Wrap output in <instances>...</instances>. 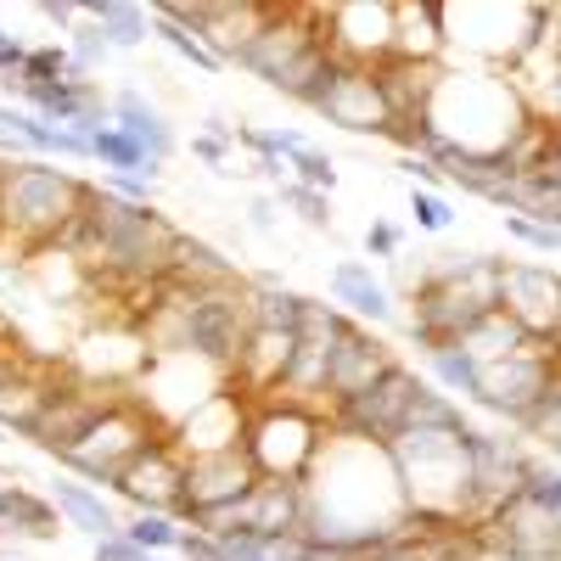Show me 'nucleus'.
Instances as JSON below:
<instances>
[{"label":"nucleus","mask_w":561,"mask_h":561,"mask_svg":"<svg viewBox=\"0 0 561 561\" xmlns=\"http://www.w3.org/2000/svg\"><path fill=\"white\" fill-rule=\"evenodd\" d=\"M534 124V107L523 102V90L511 84V73H449L427 107V129L438 147L466 152V158H505L517 147V135Z\"/></svg>","instance_id":"f257e3e1"},{"label":"nucleus","mask_w":561,"mask_h":561,"mask_svg":"<svg viewBox=\"0 0 561 561\" xmlns=\"http://www.w3.org/2000/svg\"><path fill=\"white\" fill-rule=\"evenodd\" d=\"M472 433L478 427H410L388 444L404 505L415 517H433L449 528H478V494H472Z\"/></svg>","instance_id":"f03ea898"},{"label":"nucleus","mask_w":561,"mask_h":561,"mask_svg":"<svg viewBox=\"0 0 561 561\" xmlns=\"http://www.w3.org/2000/svg\"><path fill=\"white\" fill-rule=\"evenodd\" d=\"M96 185L57 169V163H39V158H23V163H0V230L18 237V248H51L62 230L90 208Z\"/></svg>","instance_id":"7ed1b4c3"},{"label":"nucleus","mask_w":561,"mask_h":561,"mask_svg":"<svg viewBox=\"0 0 561 561\" xmlns=\"http://www.w3.org/2000/svg\"><path fill=\"white\" fill-rule=\"evenodd\" d=\"M332 433V415L320 404H304V399H287V393H270V399H253V415H248V460L259 478H275V483H304L309 466Z\"/></svg>","instance_id":"20e7f679"},{"label":"nucleus","mask_w":561,"mask_h":561,"mask_svg":"<svg viewBox=\"0 0 561 561\" xmlns=\"http://www.w3.org/2000/svg\"><path fill=\"white\" fill-rule=\"evenodd\" d=\"M561 370V343H523L517 354H505L494 365H478V393L472 404H483L489 415L511 421V427H523V421L539 410V399L550 393Z\"/></svg>","instance_id":"39448f33"},{"label":"nucleus","mask_w":561,"mask_h":561,"mask_svg":"<svg viewBox=\"0 0 561 561\" xmlns=\"http://www.w3.org/2000/svg\"><path fill=\"white\" fill-rule=\"evenodd\" d=\"M158 438H169V433L147 415V404H140L135 393H124V399L96 421V427L84 433V444L62 455V466H68V472H79L84 483H107V489H113L124 466L147 449V444H158Z\"/></svg>","instance_id":"423d86ee"},{"label":"nucleus","mask_w":561,"mask_h":561,"mask_svg":"<svg viewBox=\"0 0 561 561\" xmlns=\"http://www.w3.org/2000/svg\"><path fill=\"white\" fill-rule=\"evenodd\" d=\"M320 18V39L325 51L348 68H382L393 57V39H399V18H393V0H343V7H314Z\"/></svg>","instance_id":"0eeeda50"},{"label":"nucleus","mask_w":561,"mask_h":561,"mask_svg":"<svg viewBox=\"0 0 561 561\" xmlns=\"http://www.w3.org/2000/svg\"><path fill=\"white\" fill-rule=\"evenodd\" d=\"M314 45H325L314 7H270L264 23H259V34L237 51V68H248L253 79H264L270 90H280V79H287L314 51Z\"/></svg>","instance_id":"6e6552de"},{"label":"nucleus","mask_w":561,"mask_h":561,"mask_svg":"<svg viewBox=\"0 0 561 561\" xmlns=\"http://www.w3.org/2000/svg\"><path fill=\"white\" fill-rule=\"evenodd\" d=\"M124 399V388H102V382H51V393H45V404H39V415L28 421V444H39V449H51L57 460L68 455V449H79L84 444V433L96 427V421L113 410Z\"/></svg>","instance_id":"1a4fd4ad"},{"label":"nucleus","mask_w":561,"mask_h":561,"mask_svg":"<svg viewBox=\"0 0 561 561\" xmlns=\"http://www.w3.org/2000/svg\"><path fill=\"white\" fill-rule=\"evenodd\" d=\"M427 388L415 377L410 365H393L388 377L370 388V393H359V399H348V404H337L332 410V433H348V438H370V444H393L399 433H404V421H410V404H415V393Z\"/></svg>","instance_id":"9d476101"},{"label":"nucleus","mask_w":561,"mask_h":561,"mask_svg":"<svg viewBox=\"0 0 561 561\" xmlns=\"http://www.w3.org/2000/svg\"><path fill=\"white\" fill-rule=\"evenodd\" d=\"M500 309L523 325V337L561 343V270L500 259Z\"/></svg>","instance_id":"9b49d317"},{"label":"nucleus","mask_w":561,"mask_h":561,"mask_svg":"<svg viewBox=\"0 0 561 561\" xmlns=\"http://www.w3.org/2000/svg\"><path fill=\"white\" fill-rule=\"evenodd\" d=\"M314 113L325 124H337L343 135H370V140H388L393 129V113L382 102V84H377V68H337L332 84H325V96L314 102Z\"/></svg>","instance_id":"f8f14e48"},{"label":"nucleus","mask_w":561,"mask_h":561,"mask_svg":"<svg viewBox=\"0 0 561 561\" xmlns=\"http://www.w3.org/2000/svg\"><path fill=\"white\" fill-rule=\"evenodd\" d=\"M118 500H129L135 511H163V517H180V505H185V455L174 449V438H158L140 449L118 483H113Z\"/></svg>","instance_id":"ddd939ff"},{"label":"nucleus","mask_w":561,"mask_h":561,"mask_svg":"<svg viewBox=\"0 0 561 561\" xmlns=\"http://www.w3.org/2000/svg\"><path fill=\"white\" fill-rule=\"evenodd\" d=\"M534 460L517 438H500V433H472V494H478V523H489L494 511H505L528 489Z\"/></svg>","instance_id":"4468645a"},{"label":"nucleus","mask_w":561,"mask_h":561,"mask_svg":"<svg viewBox=\"0 0 561 561\" xmlns=\"http://www.w3.org/2000/svg\"><path fill=\"white\" fill-rule=\"evenodd\" d=\"M248 415H253V399L237 393V388H225L208 404H197L169 438H174V449L185 460H197V455H230V449L248 444Z\"/></svg>","instance_id":"2eb2a0df"},{"label":"nucleus","mask_w":561,"mask_h":561,"mask_svg":"<svg viewBox=\"0 0 561 561\" xmlns=\"http://www.w3.org/2000/svg\"><path fill=\"white\" fill-rule=\"evenodd\" d=\"M399 359H393V348L382 343V337H370V325H348L343 332V343L332 348V370H325V404H348V399H359V393H370L388 370H393Z\"/></svg>","instance_id":"dca6fc26"},{"label":"nucleus","mask_w":561,"mask_h":561,"mask_svg":"<svg viewBox=\"0 0 561 561\" xmlns=\"http://www.w3.org/2000/svg\"><path fill=\"white\" fill-rule=\"evenodd\" d=\"M259 483L248 449H230V455H197L185 460V505H180V523H197L203 511L219 505H237L248 489Z\"/></svg>","instance_id":"f3484780"},{"label":"nucleus","mask_w":561,"mask_h":561,"mask_svg":"<svg viewBox=\"0 0 561 561\" xmlns=\"http://www.w3.org/2000/svg\"><path fill=\"white\" fill-rule=\"evenodd\" d=\"M242 517L253 539L264 545H280V539H298L304 534V483H275V478H259L248 494H242Z\"/></svg>","instance_id":"a211bd4d"},{"label":"nucleus","mask_w":561,"mask_h":561,"mask_svg":"<svg viewBox=\"0 0 561 561\" xmlns=\"http://www.w3.org/2000/svg\"><path fill=\"white\" fill-rule=\"evenodd\" d=\"M332 304L359 320V325H393L399 320V304H393V287L370 270L365 259H343L332 264Z\"/></svg>","instance_id":"6ab92c4d"},{"label":"nucleus","mask_w":561,"mask_h":561,"mask_svg":"<svg viewBox=\"0 0 561 561\" xmlns=\"http://www.w3.org/2000/svg\"><path fill=\"white\" fill-rule=\"evenodd\" d=\"M377 84H382V102L393 113V124H421L444 84V62H404V57H388L377 68Z\"/></svg>","instance_id":"aec40b11"},{"label":"nucleus","mask_w":561,"mask_h":561,"mask_svg":"<svg viewBox=\"0 0 561 561\" xmlns=\"http://www.w3.org/2000/svg\"><path fill=\"white\" fill-rule=\"evenodd\" d=\"M399 39L393 57L404 62H444V7L438 0H393Z\"/></svg>","instance_id":"412c9836"},{"label":"nucleus","mask_w":561,"mask_h":561,"mask_svg":"<svg viewBox=\"0 0 561 561\" xmlns=\"http://www.w3.org/2000/svg\"><path fill=\"white\" fill-rule=\"evenodd\" d=\"M113 124H118L152 163H169V158H174V129H169V118H163L147 96H140V90H113Z\"/></svg>","instance_id":"4be33fe9"},{"label":"nucleus","mask_w":561,"mask_h":561,"mask_svg":"<svg viewBox=\"0 0 561 561\" xmlns=\"http://www.w3.org/2000/svg\"><path fill=\"white\" fill-rule=\"evenodd\" d=\"M169 280H174V287L203 293V287H230V280H242V270H237V259H225L214 242L185 237V230H180L174 259H169Z\"/></svg>","instance_id":"5701e85b"},{"label":"nucleus","mask_w":561,"mask_h":561,"mask_svg":"<svg viewBox=\"0 0 561 561\" xmlns=\"http://www.w3.org/2000/svg\"><path fill=\"white\" fill-rule=\"evenodd\" d=\"M51 505L62 511V523L90 534V539H113L124 534V523L113 517V505L90 489V483H73V478H51Z\"/></svg>","instance_id":"b1692460"},{"label":"nucleus","mask_w":561,"mask_h":561,"mask_svg":"<svg viewBox=\"0 0 561 561\" xmlns=\"http://www.w3.org/2000/svg\"><path fill=\"white\" fill-rule=\"evenodd\" d=\"M79 18L96 23L113 51H135V45L152 34V12L129 7V0H79Z\"/></svg>","instance_id":"393cba45"},{"label":"nucleus","mask_w":561,"mask_h":561,"mask_svg":"<svg viewBox=\"0 0 561 561\" xmlns=\"http://www.w3.org/2000/svg\"><path fill=\"white\" fill-rule=\"evenodd\" d=\"M523 343H528V337H523V325L511 320L505 309H494V314H483L455 348L472 354V365H494V359H505V354H517Z\"/></svg>","instance_id":"a878e982"},{"label":"nucleus","mask_w":561,"mask_h":561,"mask_svg":"<svg viewBox=\"0 0 561 561\" xmlns=\"http://www.w3.org/2000/svg\"><path fill=\"white\" fill-rule=\"evenodd\" d=\"M90 158H96L102 169H113V174H140V180H158V174H163V163H152L118 124H107V129L90 135Z\"/></svg>","instance_id":"bb28decb"},{"label":"nucleus","mask_w":561,"mask_h":561,"mask_svg":"<svg viewBox=\"0 0 561 561\" xmlns=\"http://www.w3.org/2000/svg\"><path fill=\"white\" fill-rule=\"evenodd\" d=\"M152 34H158V39L169 45V51H174L180 62H192L197 73H219V68H225V62H219V57L208 51V45H203V39H197L192 28H180V23H174V18H163L158 7H152Z\"/></svg>","instance_id":"cd10ccee"},{"label":"nucleus","mask_w":561,"mask_h":561,"mask_svg":"<svg viewBox=\"0 0 561 561\" xmlns=\"http://www.w3.org/2000/svg\"><path fill=\"white\" fill-rule=\"evenodd\" d=\"M124 539L140 545V550H152V556H163V550H180L185 528H180V517H163V511H135V517L124 523Z\"/></svg>","instance_id":"c85d7f7f"},{"label":"nucleus","mask_w":561,"mask_h":561,"mask_svg":"<svg viewBox=\"0 0 561 561\" xmlns=\"http://www.w3.org/2000/svg\"><path fill=\"white\" fill-rule=\"evenodd\" d=\"M427 370H433V382L444 388V393H460V399H472L478 393V365H472V354L466 348H438V354H427Z\"/></svg>","instance_id":"c756f323"},{"label":"nucleus","mask_w":561,"mask_h":561,"mask_svg":"<svg viewBox=\"0 0 561 561\" xmlns=\"http://www.w3.org/2000/svg\"><path fill=\"white\" fill-rule=\"evenodd\" d=\"M73 73V57H68V45H28V62H23V73L12 79V84H57V79H68Z\"/></svg>","instance_id":"7c9ffc66"},{"label":"nucleus","mask_w":561,"mask_h":561,"mask_svg":"<svg viewBox=\"0 0 561 561\" xmlns=\"http://www.w3.org/2000/svg\"><path fill=\"white\" fill-rule=\"evenodd\" d=\"M523 433H528V438H539V444H545L550 455L561 449V370H556V382H550V393L539 399V410H534V415L523 421Z\"/></svg>","instance_id":"2f4dec72"},{"label":"nucleus","mask_w":561,"mask_h":561,"mask_svg":"<svg viewBox=\"0 0 561 561\" xmlns=\"http://www.w3.org/2000/svg\"><path fill=\"white\" fill-rule=\"evenodd\" d=\"M275 203H287V208H298V219L309 225V230H325L332 225V197L325 192H309V185H298V180H287L275 192Z\"/></svg>","instance_id":"473e14b6"},{"label":"nucleus","mask_w":561,"mask_h":561,"mask_svg":"<svg viewBox=\"0 0 561 561\" xmlns=\"http://www.w3.org/2000/svg\"><path fill=\"white\" fill-rule=\"evenodd\" d=\"M68 57H73L79 73H96V68H107L113 45H107V34H102L96 23H79V28L68 34Z\"/></svg>","instance_id":"72a5a7b5"},{"label":"nucleus","mask_w":561,"mask_h":561,"mask_svg":"<svg viewBox=\"0 0 561 561\" xmlns=\"http://www.w3.org/2000/svg\"><path fill=\"white\" fill-rule=\"evenodd\" d=\"M287 169H293V180H298V185H309V192H325V197H332V185H337V163H332V152L304 147Z\"/></svg>","instance_id":"f704fd0d"},{"label":"nucleus","mask_w":561,"mask_h":561,"mask_svg":"<svg viewBox=\"0 0 561 561\" xmlns=\"http://www.w3.org/2000/svg\"><path fill=\"white\" fill-rule=\"evenodd\" d=\"M505 237L523 242V248H534V253H561L556 230H550V225H534V219H523V214H505Z\"/></svg>","instance_id":"c9c22d12"},{"label":"nucleus","mask_w":561,"mask_h":561,"mask_svg":"<svg viewBox=\"0 0 561 561\" xmlns=\"http://www.w3.org/2000/svg\"><path fill=\"white\" fill-rule=\"evenodd\" d=\"M410 214H415V225H421V230H433V237L455 225V208H449L438 192H415V185H410Z\"/></svg>","instance_id":"e433bc0d"},{"label":"nucleus","mask_w":561,"mask_h":561,"mask_svg":"<svg viewBox=\"0 0 561 561\" xmlns=\"http://www.w3.org/2000/svg\"><path fill=\"white\" fill-rule=\"evenodd\" d=\"M365 253H370V259H399V253H404L399 225H388V219H370V225H365Z\"/></svg>","instance_id":"4c0bfd02"},{"label":"nucleus","mask_w":561,"mask_h":561,"mask_svg":"<svg viewBox=\"0 0 561 561\" xmlns=\"http://www.w3.org/2000/svg\"><path fill=\"white\" fill-rule=\"evenodd\" d=\"M180 561H230V550H225V539H214V534L192 528V534L180 539Z\"/></svg>","instance_id":"58836bf2"},{"label":"nucleus","mask_w":561,"mask_h":561,"mask_svg":"<svg viewBox=\"0 0 561 561\" xmlns=\"http://www.w3.org/2000/svg\"><path fill=\"white\" fill-rule=\"evenodd\" d=\"M102 192H113V197H124V203H140V208H152V180H140V174H107V180H96Z\"/></svg>","instance_id":"ea45409f"},{"label":"nucleus","mask_w":561,"mask_h":561,"mask_svg":"<svg viewBox=\"0 0 561 561\" xmlns=\"http://www.w3.org/2000/svg\"><path fill=\"white\" fill-rule=\"evenodd\" d=\"M28 62V39H18L12 28H0V84H12Z\"/></svg>","instance_id":"a19ab883"},{"label":"nucleus","mask_w":561,"mask_h":561,"mask_svg":"<svg viewBox=\"0 0 561 561\" xmlns=\"http://www.w3.org/2000/svg\"><path fill=\"white\" fill-rule=\"evenodd\" d=\"M192 152L214 169V174H237L230 169V140H214V135H192Z\"/></svg>","instance_id":"79ce46f5"},{"label":"nucleus","mask_w":561,"mask_h":561,"mask_svg":"<svg viewBox=\"0 0 561 561\" xmlns=\"http://www.w3.org/2000/svg\"><path fill=\"white\" fill-rule=\"evenodd\" d=\"M90 561H158L152 550H140V545H129L124 534H113V539H96V556Z\"/></svg>","instance_id":"37998d69"},{"label":"nucleus","mask_w":561,"mask_h":561,"mask_svg":"<svg viewBox=\"0 0 561 561\" xmlns=\"http://www.w3.org/2000/svg\"><path fill=\"white\" fill-rule=\"evenodd\" d=\"M225 550H230V561H275V545H264V539H253V534L225 539Z\"/></svg>","instance_id":"c03bdc74"},{"label":"nucleus","mask_w":561,"mask_h":561,"mask_svg":"<svg viewBox=\"0 0 561 561\" xmlns=\"http://www.w3.org/2000/svg\"><path fill=\"white\" fill-rule=\"evenodd\" d=\"M39 18L73 34V28H79V23H73V18H79V0H39Z\"/></svg>","instance_id":"a18cd8bd"},{"label":"nucleus","mask_w":561,"mask_h":561,"mask_svg":"<svg viewBox=\"0 0 561 561\" xmlns=\"http://www.w3.org/2000/svg\"><path fill=\"white\" fill-rule=\"evenodd\" d=\"M275 208H280L275 197H253V203H248V225H253V230H275Z\"/></svg>","instance_id":"49530a36"},{"label":"nucleus","mask_w":561,"mask_h":561,"mask_svg":"<svg viewBox=\"0 0 561 561\" xmlns=\"http://www.w3.org/2000/svg\"><path fill=\"white\" fill-rule=\"evenodd\" d=\"M0 152H7L12 163H23V158H28V147H23V140H18L12 129H0Z\"/></svg>","instance_id":"de8ad7c7"},{"label":"nucleus","mask_w":561,"mask_h":561,"mask_svg":"<svg viewBox=\"0 0 561 561\" xmlns=\"http://www.w3.org/2000/svg\"><path fill=\"white\" fill-rule=\"evenodd\" d=\"M556 180H561V147H556Z\"/></svg>","instance_id":"09e8293b"},{"label":"nucleus","mask_w":561,"mask_h":561,"mask_svg":"<svg viewBox=\"0 0 561 561\" xmlns=\"http://www.w3.org/2000/svg\"><path fill=\"white\" fill-rule=\"evenodd\" d=\"M556 460H561V449H556Z\"/></svg>","instance_id":"8fccbe9b"},{"label":"nucleus","mask_w":561,"mask_h":561,"mask_svg":"<svg viewBox=\"0 0 561 561\" xmlns=\"http://www.w3.org/2000/svg\"><path fill=\"white\" fill-rule=\"evenodd\" d=\"M0 444H7V438H0Z\"/></svg>","instance_id":"3c124183"}]
</instances>
